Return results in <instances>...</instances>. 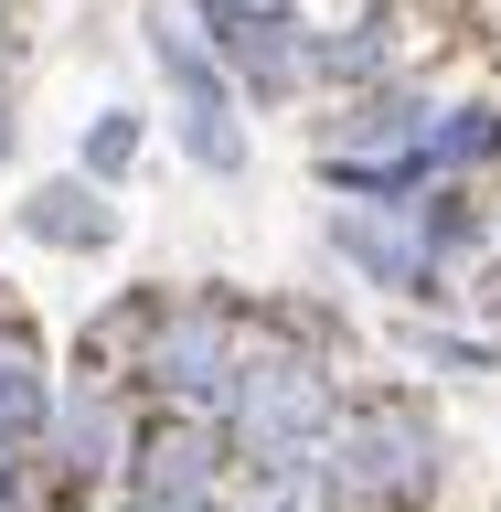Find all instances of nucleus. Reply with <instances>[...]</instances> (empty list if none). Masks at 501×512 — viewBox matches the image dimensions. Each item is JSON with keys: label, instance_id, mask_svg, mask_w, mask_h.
I'll return each mask as SVG.
<instances>
[{"label": "nucleus", "instance_id": "obj_7", "mask_svg": "<svg viewBox=\"0 0 501 512\" xmlns=\"http://www.w3.org/2000/svg\"><path fill=\"white\" fill-rule=\"evenodd\" d=\"M128 491H214V427H203V416L150 427L139 459H128Z\"/></svg>", "mask_w": 501, "mask_h": 512}, {"label": "nucleus", "instance_id": "obj_11", "mask_svg": "<svg viewBox=\"0 0 501 512\" xmlns=\"http://www.w3.org/2000/svg\"><path fill=\"white\" fill-rule=\"evenodd\" d=\"M43 406H54V384H43L32 342L0 331V448H32V438H43Z\"/></svg>", "mask_w": 501, "mask_h": 512}, {"label": "nucleus", "instance_id": "obj_12", "mask_svg": "<svg viewBox=\"0 0 501 512\" xmlns=\"http://www.w3.org/2000/svg\"><path fill=\"white\" fill-rule=\"evenodd\" d=\"M256 491L235 512H331V480H320V459H278V470H246Z\"/></svg>", "mask_w": 501, "mask_h": 512}, {"label": "nucleus", "instance_id": "obj_10", "mask_svg": "<svg viewBox=\"0 0 501 512\" xmlns=\"http://www.w3.org/2000/svg\"><path fill=\"white\" fill-rule=\"evenodd\" d=\"M22 235H43V246H107V235H118V214H107L86 182H43V192L22 203Z\"/></svg>", "mask_w": 501, "mask_h": 512}, {"label": "nucleus", "instance_id": "obj_15", "mask_svg": "<svg viewBox=\"0 0 501 512\" xmlns=\"http://www.w3.org/2000/svg\"><path fill=\"white\" fill-rule=\"evenodd\" d=\"M128 512H224L214 491H128Z\"/></svg>", "mask_w": 501, "mask_h": 512}, {"label": "nucleus", "instance_id": "obj_9", "mask_svg": "<svg viewBox=\"0 0 501 512\" xmlns=\"http://www.w3.org/2000/svg\"><path fill=\"white\" fill-rule=\"evenodd\" d=\"M43 438L64 448V470H107V459H118V416H107V395H96V384H75V395H54V406H43Z\"/></svg>", "mask_w": 501, "mask_h": 512}, {"label": "nucleus", "instance_id": "obj_5", "mask_svg": "<svg viewBox=\"0 0 501 512\" xmlns=\"http://www.w3.org/2000/svg\"><path fill=\"white\" fill-rule=\"evenodd\" d=\"M150 64L171 75V118H182V150L203 171H246V118H235V75L214 64V43L192 32V11L171 22V0L150 11Z\"/></svg>", "mask_w": 501, "mask_h": 512}, {"label": "nucleus", "instance_id": "obj_8", "mask_svg": "<svg viewBox=\"0 0 501 512\" xmlns=\"http://www.w3.org/2000/svg\"><path fill=\"white\" fill-rule=\"evenodd\" d=\"M416 160H427V182H459V171L501 160V107H448V118H427Z\"/></svg>", "mask_w": 501, "mask_h": 512}, {"label": "nucleus", "instance_id": "obj_14", "mask_svg": "<svg viewBox=\"0 0 501 512\" xmlns=\"http://www.w3.org/2000/svg\"><path fill=\"white\" fill-rule=\"evenodd\" d=\"M139 160V118H96V139H86V171L107 182V171H128Z\"/></svg>", "mask_w": 501, "mask_h": 512}, {"label": "nucleus", "instance_id": "obj_18", "mask_svg": "<svg viewBox=\"0 0 501 512\" xmlns=\"http://www.w3.org/2000/svg\"><path fill=\"white\" fill-rule=\"evenodd\" d=\"M0 150H11V118H0Z\"/></svg>", "mask_w": 501, "mask_h": 512}, {"label": "nucleus", "instance_id": "obj_3", "mask_svg": "<svg viewBox=\"0 0 501 512\" xmlns=\"http://www.w3.org/2000/svg\"><path fill=\"white\" fill-rule=\"evenodd\" d=\"M320 480H331V502H352V512H416L438 491V427H427V406H416V395H363L352 416H331Z\"/></svg>", "mask_w": 501, "mask_h": 512}, {"label": "nucleus", "instance_id": "obj_17", "mask_svg": "<svg viewBox=\"0 0 501 512\" xmlns=\"http://www.w3.org/2000/svg\"><path fill=\"white\" fill-rule=\"evenodd\" d=\"M0 54H11V0H0Z\"/></svg>", "mask_w": 501, "mask_h": 512}, {"label": "nucleus", "instance_id": "obj_4", "mask_svg": "<svg viewBox=\"0 0 501 512\" xmlns=\"http://www.w3.org/2000/svg\"><path fill=\"white\" fill-rule=\"evenodd\" d=\"M139 363L128 374L150 384V395H171V406L214 416L224 374H235V352H246V310L235 299H171V288H150V310H139Z\"/></svg>", "mask_w": 501, "mask_h": 512}, {"label": "nucleus", "instance_id": "obj_1", "mask_svg": "<svg viewBox=\"0 0 501 512\" xmlns=\"http://www.w3.org/2000/svg\"><path fill=\"white\" fill-rule=\"evenodd\" d=\"M331 246H342L384 299H438L448 267L480 246V214L459 192H427V203H416V192H363L352 214H331Z\"/></svg>", "mask_w": 501, "mask_h": 512}, {"label": "nucleus", "instance_id": "obj_6", "mask_svg": "<svg viewBox=\"0 0 501 512\" xmlns=\"http://www.w3.org/2000/svg\"><path fill=\"white\" fill-rule=\"evenodd\" d=\"M214 64L278 107V96L310 86V22H299V11H267V22H246V32H214Z\"/></svg>", "mask_w": 501, "mask_h": 512}, {"label": "nucleus", "instance_id": "obj_13", "mask_svg": "<svg viewBox=\"0 0 501 512\" xmlns=\"http://www.w3.org/2000/svg\"><path fill=\"white\" fill-rule=\"evenodd\" d=\"M192 11V32L214 43V32H246V22H267V11H299V0H182Z\"/></svg>", "mask_w": 501, "mask_h": 512}, {"label": "nucleus", "instance_id": "obj_2", "mask_svg": "<svg viewBox=\"0 0 501 512\" xmlns=\"http://www.w3.org/2000/svg\"><path fill=\"white\" fill-rule=\"evenodd\" d=\"M214 416H224V448L246 470H278V459H320L331 416H342V384H331L320 352H235Z\"/></svg>", "mask_w": 501, "mask_h": 512}, {"label": "nucleus", "instance_id": "obj_16", "mask_svg": "<svg viewBox=\"0 0 501 512\" xmlns=\"http://www.w3.org/2000/svg\"><path fill=\"white\" fill-rule=\"evenodd\" d=\"M11 491H22V470H11V448H0V512H11Z\"/></svg>", "mask_w": 501, "mask_h": 512}]
</instances>
